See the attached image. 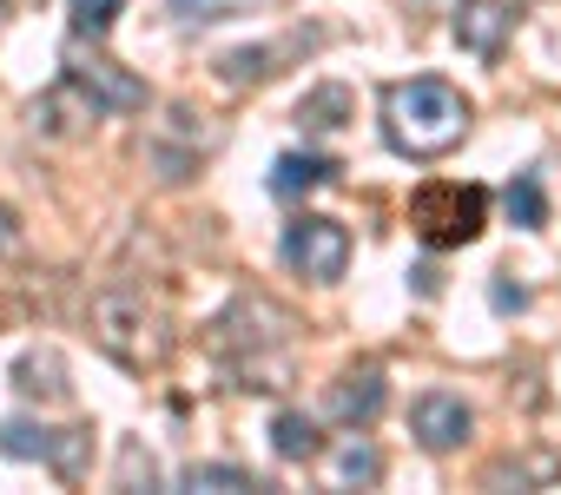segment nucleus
<instances>
[{
    "mask_svg": "<svg viewBox=\"0 0 561 495\" xmlns=\"http://www.w3.org/2000/svg\"><path fill=\"white\" fill-rule=\"evenodd\" d=\"M462 133H469V100L449 80L416 73V80L383 87V139L403 159H443L462 146Z\"/></svg>",
    "mask_w": 561,
    "mask_h": 495,
    "instance_id": "obj_1",
    "label": "nucleus"
},
{
    "mask_svg": "<svg viewBox=\"0 0 561 495\" xmlns=\"http://www.w3.org/2000/svg\"><path fill=\"white\" fill-rule=\"evenodd\" d=\"M93 337L126 370H159L165 350H172V318L146 285H106L100 304H93Z\"/></svg>",
    "mask_w": 561,
    "mask_h": 495,
    "instance_id": "obj_2",
    "label": "nucleus"
},
{
    "mask_svg": "<svg viewBox=\"0 0 561 495\" xmlns=\"http://www.w3.org/2000/svg\"><path fill=\"white\" fill-rule=\"evenodd\" d=\"M489 225V192L462 185V179H430L410 192V231L430 244V252H462L476 244Z\"/></svg>",
    "mask_w": 561,
    "mask_h": 495,
    "instance_id": "obj_3",
    "label": "nucleus"
},
{
    "mask_svg": "<svg viewBox=\"0 0 561 495\" xmlns=\"http://www.w3.org/2000/svg\"><path fill=\"white\" fill-rule=\"evenodd\" d=\"M285 265L305 272L311 285H337L351 272V231L324 211H298L285 225Z\"/></svg>",
    "mask_w": 561,
    "mask_h": 495,
    "instance_id": "obj_4",
    "label": "nucleus"
},
{
    "mask_svg": "<svg viewBox=\"0 0 561 495\" xmlns=\"http://www.w3.org/2000/svg\"><path fill=\"white\" fill-rule=\"evenodd\" d=\"M0 449L21 456V462H54L60 475H80L87 429H47V423H27V416H8L0 423Z\"/></svg>",
    "mask_w": 561,
    "mask_h": 495,
    "instance_id": "obj_5",
    "label": "nucleus"
},
{
    "mask_svg": "<svg viewBox=\"0 0 561 495\" xmlns=\"http://www.w3.org/2000/svg\"><path fill=\"white\" fill-rule=\"evenodd\" d=\"M410 429H416V442H423L430 456H449V449H462V442H469L476 410H469L462 396H449V390H430V396H416Z\"/></svg>",
    "mask_w": 561,
    "mask_h": 495,
    "instance_id": "obj_6",
    "label": "nucleus"
},
{
    "mask_svg": "<svg viewBox=\"0 0 561 495\" xmlns=\"http://www.w3.org/2000/svg\"><path fill=\"white\" fill-rule=\"evenodd\" d=\"M100 119H106V100L87 93L73 73H67L54 93L34 100V126H41V133H60V139H73V133H87V126H100Z\"/></svg>",
    "mask_w": 561,
    "mask_h": 495,
    "instance_id": "obj_7",
    "label": "nucleus"
},
{
    "mask_svg": "<svg viewBox=\"0 0 561 495\" xmlns=\"http://www.w3.org/2000/svg\"><path fill=\"white\" fill-rule=\"evenodd\" d=\"M67 73H73L87 93H100V100H106V113H146V80H133L119 60H106V54H93V60H87V54H73V60H67Z\"/></svg>",
    "mask_w": 561,
    "mask_h": 495,
    "instance_id": "obj_8",
    "label": "nucleus"
},
{
    "mask_svg": "<svg viewBox=\"0 0 561 495\" xmlns=\"http://www.w3.org/2000/svg\"><path fill=\"white\" fill-rule=\"evenodd\" d=\"M508 27H515V8H508V0H462V8H456V41H462V54H476V60H495L502 41H508Z\"/></svg>",
    "mask_w": 561,
    "mask_h": 495,
    "instance_id": "obj_9",
    "label": "nucleus"
},
{
    "mask_svg": "<svg viewBox=\"0 0 561 495\" xmlns=\"http://www.w3.org/2000/svg\"><path fill=\"white\" fill-rule=\"evenodd\" d=\"M324 410L337 416V423H370L377 410H383V364H357V370H344L337 383H331V396H324Z\"/></svg>",
    "mask_w": 561,
    "mask_h": 495,
    "instance_id": "obj_10",
    "label": "nucleus"
},
{
    "mask_svg": "<svg viewBox=\"0 0 561 495\" xmlns=\"http://www.w3.org/2000/svg\"><path fill=\"white\" fill-rule=\"evenodd\" d=\"M344 165L337 159H324V152H285L271 165V192L277 198H305V192H318V185H331Z\"/></svg>",
    "mask_w": 561,
    "mask_h": 495,
    "instance_id": "obj_11",
    "label": "nucleus"
},
{
    "mask_svg": "<svg viewBox=\"0 0 561 495\" xmlns=\"http://www.w3.org/2000/svg\"><path fill=\"white\" fill-rule=\"evenodd\" d=\"M351 113H357V100H351L344 80H324V87H311L298 100V126L305 133H337V126H351Z\"/></svg>",
    "mask_w": 561,
    "mask_h": 495,
    "instance_id": "obj_12",
    "label": "nucleus"
},
{
    "mask_svg": "<svg viewBox=\"0 0 561 495\" xmlns=\"http://www.w3.org/2000/svg\"><path fill=\"white\" fill-rule=\"evenodd\" d=\"M277 60H285V47H231V54H218V80L225 87H257V80L277 73Z\"/></svg>",
    "mask_w": 561,
    "mask_h": 495,
    "instance_id": "obj_13",
    "label": "nucleus"
},
{
    "mask_svg": "<svg viewBox=\"0 0 561 495\" xmlns=\"http://www.w3.org/2000/svg\"><path fill=\"white\" fill-rule=\"evenodd\" d=\"M271 449L285 456V462H311L318 456V423L305 410H277L271 416Z\"/></svg>",
    "mask_w": 561,
    "mask_h": 495,
    "instance_id": "obj_14",
    "label": "nucleus"
},
{
    "mask_svg": "<svg viewBox=\"0 0 561 495\" xmlns=\"http://www.w3.org/2000/svg\"><path fill=\"white\" fill-rule=\"evenodd\" d=\"M14 383H21L27 396H41V390H47V396H67V364H60L54 350H27V357L14 364Z\"/></svg>",
    "mask_w": 561,
    "mask_h": 495,
    "instance_id": "obj_15",
    "label": "nucleus"
},
{
    "mask_svg": "<svg viewBox=\"0 0 561 495\" xmlns=\"http://www.w3.org/2000/svg\"><path fill=\"white\" fill-rule=\"evenodd\" d=\"M502 205H508V218H515L522 231H541V225H548V198H541V179H535V172H515L508 192H502Z\"/></svg>",
    "mask_w": 561,
    "mask_h": 495,
    "instance_id": "obj_16",
    "label": "nucleus"
},
{
    "mask_svg": "<svg viewBox=\"0 0 561 495\" xmlns=\"http://www.w3.org/2000/svg\"><path fill=\"white\" fill-rule=\"evenodd\" d=\"M119 8H126V0H67V21H73L80 41H100L119 21Z\"/></svg>",
    "mask_w": 561,
    "mask_h": 495,
    "instance_id": "obj_17",
    "label": "nucleus"
},
{
    "mask_svg": "<svg viewBox=\"0 0 561 495\" xmlns=\"http://www.w3.org/2000/svg\"><path fill=\"white\" fill-rule=\"evenodd\" d=\"M383 475V456L364 442V436H351L344 449H337V482H377Z\"/></svg>",
    "mask_w": 561,
    "mask_h": 495,
    "instance_id": "obj_18",
    "label": "nucleus"
},
{
    "mask_svg": "<svg viewBox=\"0 0 561 495\" xmlns=\"http://www.w3.org/2000/svg\"><path fill=\"white\" fill-rule=\"evenodd\" d=\"M185 488H257L251 469H231V462H192L185 469Z\"/></svg>",
    "mask_w": 561,
    "mask_h": 495,
    "instance_id": "obj_19",
    "label": "nucleus"
},
{
    "mask_svg": "<svg viewBox=\"0 0 561 495\" xmlns=\"http://www.w3.org/2000/svg\"><path fill=\"white\" fill-rule=\"evenodd\" d=\"M0 252H14V211L0 205Z\"/></svg>",
    "mask_w": 561,
    "mask_h": 495,
    "instance_id": "obj_20",
    "label": "nucleus"
},
{
    "mask_svg": "<svg viewBox=\"0 0 561 495\" xmlns=\"http://www.w3.org/2000/svg\"><path fill=\"white\" fill-rule=\"evenodd\" d=\"M410 8H423V14H456L462 0H410Z\"/></svg>",
    "mask_w": 561,
    "mask_h": 495,
    "instance_id": "obj_21",
    "label": "nucleus"
},
{
    "mask_svg": "<svg viewBox=\"0 0 561 495\" xmlns=\"http://www.w3.org/2000/svg\"><path fill=\"white\" fill-rule=\"evenodd\" d=\"M0 21H8V0H0Z\"/></svg>",
    "mask_w": 561,
    "mask_h": 495,
    "instance_id": "obj_22",
    "label": "nucleus"
}]
</instances>
